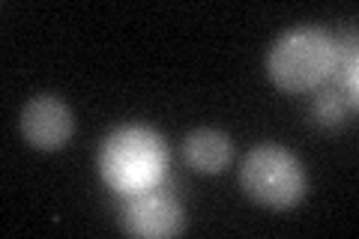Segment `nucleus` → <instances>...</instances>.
Masks as SVG:
<instances>
[{"instance_id":"1","label":"nucleus","mask_w":359,"mask_h":239,"mask_svg":"<svg viewBox=\"0 0 359 239\" xmlns=\"http://www.w3.org/2000/svg\"><path fill=\"white\" fill-rule=\"evenodd\" d=\"M168 174V144L147 126H120L102 141L99 177L123 198L156 189Z\"/></svg>"},{"instance_id":"2","label":"nucleus","mask_w":359,"mask_h":239,"mask_svg":"<svg viewBox=\"0 0 359 239\" xmlns=\"http://www.w3.org/2000/svg\"><path fill=\"white\" fill-rule=\"evenodd\" d=\"M335 66V42L320 27L299 25L285 30L266 57V75L287 93H309L327 84Z\"/></svg>"},{"instance_id":"3","label":"nucleus","mask_w":359,"mask_h":239,"mask_svg":"<svg viewBox=\"0 0 359 239\" xmlns=\"http://www.w3.org/2000/svg\"><path fill=\"white\" fill-rule=\"evenodd\" d=\"M243 191L269 210H290L306 198V168L278 144H261L243 158Z\"/></svg>"},{"instance_id":"4","label":"nucleus","mask_w":359,"mask_h":239,"mask_svg":"<svg viewBox=\"0 0 359 239\" xmlns=\"http://www.w3.org/2000/svg\"><path fill=\"white\" fill-rule=\"evenodd\" d=\"M123 227L141 239H165L183 233V210L159 186L132 195L123 210Z\"/></svg>"},{"instance_id":"5","label":"nucleus","mask_w":359,"mask_h":239,"mask_svg":"<svg viewBox=\"0 0 359 239\" xmlns=\"http://www.w3.org/2000/svg\"><path fill=\"white\" fill-rule=\"evenodd\" d=\"M75 132L69 105L57 96H36L21 108V135L36 150H63Z\"/></svg>"},{"instance_id":"6","label":"nucleus","mask_w":359,"mask_h":239,"mask_svg":"<svg viewBox=\"0 0 359 239\" xmlns=\"http://www.w3.org/2000/svg\"><path fill=\"white\" fill-rule=\"evenodd\" d=\"M233 141L219 129H195L183 141V158L186 165L198 174H222L231 165Z\"/></svg>"},{"instance_id":"7","label":"nucleus","mask_w":359,"mask_h":239,"mask_svg":"<svg viewBox=\"0 0 359 239\" xmlns=\"http://www.w3.org/2000/svg\"><path fill=\"white\" fill-rule=\"evenodd\" d=\"M332 75L339 78V90L351 99V105L356 108V93H359V81H356V33H351V39L335 45V66Z\"/></svg>"},{"instance_id":"8","label":"nucleus","mask_w":359,"mask_h":239,"mask_svg":"<svg viewBox=\"0 0 359 239\" xmlns=\"http://www.w3.org/2000/svg\"><path fill=\"white\" fill-rule=\"evenodd\" d=\"M347 105H351V99H347L341 90L323 87L320 93L311 99V117L318 120L320 126H339V123L344 120V114H347Z\"/></svg>"}]
</instances>
